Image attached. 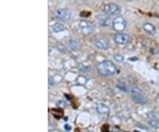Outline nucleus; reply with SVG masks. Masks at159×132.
<instances>
[{"instance_id": "15", "label": "nucleus", "mask_w": 159, "mask_h": 132, "mask_svg": "<svg viewBox=\"0 0 159 132\" xmlns=\"http://www.w3.org/2000/svg\"><path fill=\"white\" fill-rule=\"evenodd\" d=\"M87 82H88V79H87L85 76H79L77 78V82L80 83L81 85H84Z\"/></svg>"}, {"instance_id": "1", "label": "nucleus", "mask_w": 159, "mask_h": 132, "mask_svg": "<svg viewBox=\"0 0 159 132\" xmlns=\"http://www.w3.org/2000/svg\"><path fill=\"white\" fill-rule=\"evenodd\" d=\"M97 71L98 73L103 76H113L115 73L117 71V68H116V66L115 64L111 61V60H104L102 62H100L97 67Z\"/></svg>"}, {"instance_id": "20", "label": "nucleus", "mask_w": 159, "mask_h": 132, "mask_svg": "<svg viewBox=\"0 0 159 132\" xmlns=\"http://www.w3.org/2000/svg\"><path fill=\"white\" fill-rule=\"evenodd\" d=\"M134 132H139V131H134Z\"/></svg>"}, {"instance_id": "3", "label": "nucleus", "mask_w": 159, "mask_h": 132, "mask_svg": "<svg viewBox=\"0 0 159 132\" xmlns=\"http://www.w3.org/2000/svg\"><path fill=\"white\" fill-rule=\"evenodd\" d=\"M102 11L104 13H106L108 15H116L121 12V7L114 3H110L107 5H104L102 7Z\"/></svg>"}, {"instance_id": "13", "label": "nucleus", "mask_w": 159, "mask_h": 132, "mask_svg": "<svg viewBox=\"0 0 159 132\" xmlns=\"http://www.w3.org/2000/svg\"><path fill=\"white\" fill-rule=\"evenodd\" d=\"M69 46H70V48H71L72 50L76 51V50H78L79 47H80V43H79V41L76 40V39H71V40L69 41Z\"/></svg>"}, {"instance_id": "4", "label": "nucleus", "mask_w": 159, "mask_h": 132, "mask_svg": "<svg viewBox=\"0 0 159 132\" xmlns=\"http://www.w3.org/2000/svg\"><path fill=\"white\" fill-rule=\"evenodd\" d=\"M95 25L90 22V21H81L79 23V29L80 31L84 34V35H89L95 31Z\"/></svg>"}, {"instance_id": "11", "label": "nucleus", "mask_w": 159, "mask_h": 132, "mask_svg": "<svg viewBox=\"0 0 159 132\" xmlns=\"http://www.w3.org/2000/svg\"><path fill=\"white\" fill-rule=\"evenodd\" d=\"M96 110L100 114H108L110 113V108L104 104H98L96 107Z\"/></svg>"}, {"instance_id": "18", "label": "nucleus", "mask_w": 159, "mask_h": 132, "mask_svg": "<svg viewBox=\"0 0 159 132\" xmlns=\"http://www.w3.org/2000/svg\"><path fill=\"white\" fill-rule=\"evenodd\" d=\"M66 128V129L67 130H70V126H68V125H66V126H65V129Z\"/></svg>"}, {"instance_id": "7", "label": "nucleus", "mask_w": 159, "mask_h": 132, "mask_svg": "<svg viewBox=\"0 0 159 132\" xmlns=\"http://www.w3.org/2000/svg\"><path fill=\"white\" fill-rule=\"evenodd\" d=\"M113 40L119 45H127V43H129L130 37H129L128 35L124 34L122 32H119V33H118V34H116L114 36Z\"/></svg>"}, {"instance_id": "17", "label": "nucleus", "mask_w": 159, "mask_h": 132, "mask_svg": "<svg viewBox=\"0 0 159 132\" xmlns=\"http://www.w3.org/2000/svg\"><path fill=\"white\" fill-rule=\"evenodd\" d=\"M53 84H54V79L51 77H49V87L53 86Z\"/></svg>"}, {"instance_id": "8", "label": "nucleus", "mask_w": 159, "mask_h": 132, "mask_svg": "<svg viewBox=\"0 0 159 132\" xmlns=\"http://www.w3.org/2000/svg\"><path fill=\"white\" fill-rule=\"evenodd\" d=\"M96 20L99 22V24H101L102 26L104 27H109L112 24L111 19L110 18V16H108V14L104 13V14H97L96 15Z\"/></svg>"}, {"instance_id": "19", "label": "nucleus", "mask_w": 159, "mask_h": 132, "mask_svg": "<svg viewBox=\"0 0 159 132\" xmlns=\"http://www.w3.org/2000/svg\"><path fill=\"white\" fill-rule=\"evenodd\" d=\"M126 1H132V0H126Z\"/></svg>"}, {"instance_id": "14", "label": "nucleus", "mask_w": 159, "mask_h": 132, "mask_svg": "<svg viewBox=\"0 0 159 132\" xmlns=\"http://www.w3.org/2000/svg\"><path fill=\"white\" fill-rule=\"evenodd\" d=\"M149 124L154 129H159V121L157 119H155V118L150 119L149 122Z\"/></svg>"}, {"instance_id": "12", "label": "nucleus", "mask_w": 159, "mask_h": 132, "mask_svg": "<svg viewBox=\"0 0 159 132\" xmlns=\"http://www.w3.org/2000/svg\"><path fill=\"white\" fill-rule=\"evenodd\" d=\"M51 29H52V31H53L54 33H59V32H62V31L65 30V29H66V27H65L62 23L57 22V23H55V24L52 26Z\"/></svg>"}, {"instance_id": "16", "label": "nucleus", "mask_w": 159, "mask_h": 132, "mask_svg": "<svg viewBox=\"0 0 159 132\" xmlns=\"http://www.w3.org/2000/svg\"><path fill=\"white\" fill-rule=\"evenodd\" d=\"M114 60L118 62H122V61H124L125 58H124V56H122L120 54H116V55H114Z\"/></svg>"}, {"instance_id": "6", "label": "nucleus", "mask_w": 159, "mask_h": 132, "mask_svg": "<svg viewBox=\"0 0 159 132\" xmlns=\"http://www.w3.org/2000/svg\"><path fill=\"white\" fill-rule=\"evenodd\" d=\"M127 26V21L121 16H119L115 18L112 21V27L114 30L118 32H122L124 31Z\"/></svg>"}, {"instance_id": "9", "label": "nucleus", "mask_w": 159, "mask_h": 132, "mask_svg": "<svg viewBox=\"0 0 159 132\" xmlns=\"http://www.w3.org/2000/svg\"><path fill=\"white\" fill-rule=\"evenodd\" d=\"M94 45L101 50H106L109 48V42L104 38H97L94 41Z\"/></svg>"}, {"instance_id": "2", "label": "nucleus", "mask_w": 159, "mask_h": 132, "mask_svg": "<svg viewBox=\"0 0 159 132\" xmlns=\"http://www.w3.org/2000/svg\"><path fill=\"white\" fill-rule=\"evenodd\" d=\"M55 16L60 21H68L73 17V12L68 8H59L55 12Z\"/></svg>"}, {"instance_id": "5", "label": "nucleus", "mask_w": 159, "mask_h": 132, "mask_svg": "<svg viewBox=\"0 0 159 132\" xmlns=\"http://www.w3.org/2000/svg\"><path fill=\"white\" fill-rule=\"evenodd\" d=\"M130 92H131L132 98L134 99V102L138 104H145L146 103V99L142 96V91L141 89H139L138 87H132L131 90H130Z\"/></svg>"}, {"instance_id": "10", "label": "nucleus", "mask_w": 159, "mask_h": 132, "mask_svg": "<svg viewBox=\"0 0 159 132\" xmlns=\"http://www.w3.org/2000/svg\"><path fill=\"white\" fill-rule=\"evenodd\" d=\"M142 28H143V30L146 33H148L149 35H154L156 31V27L151 23H145L143 25Z\"/></svg>"}]
</instances>
